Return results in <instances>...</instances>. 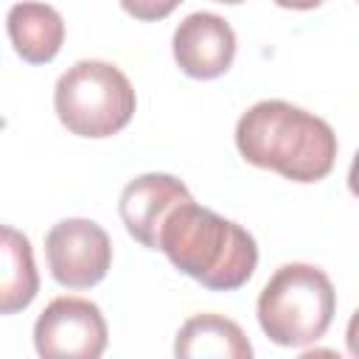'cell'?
<instances>
[{"mask_svg": "<svg viewBox=\"0 0 359 359\" xmlns=\"http://www.w3.org/2000/svg\"><path fill=\"white\" fill-rule=\"evenodd\" d=\"M236 146L247 163L292 182H317L331 174L337 160L331 123L278 98L258 101L238 118Z\"/></svg>", "mask_w": 359, "mask_h": 359, "instance_id": "cell-1", "label": "cell"}, {"mask_svg": "<svg viewBox=\"0 0 359 359\" xmlns=\"http://www.w3.org/2000/svg\"><path fill=\"white\" fill-rule=\"evenodd\" d=\"M157 250H163L180 272L213 292L244 286L258 266L252 233L194 199L171 208L160 227Z\"/></svg>", "mask_w": 359, "mask_h": 359, "instance_id": "cell-2", "label": "cell"}, {"mask_svg": "<svg viewBox=\"0 0 359 359\" xmlns=\"http://www.w3.org/2000/svg\"><path fill=\"white\" fill-rule=\"evenodd\" d=\"M337 311L331 278L311 264H283L258 294L261 331L283 348L317 342Z\"/></svg>", "mask_w": 359, "mask_h": 359, "instance_id": "cell-3", "label": "cell"}, {"mask_svg": "<svg viewBox=\"0 0 359 359\" xmlns=\"http://www.w3.org/2000/svg\"><path fill=\"white\" fill-rule=\"evenodd\" d=\"M53 107L73 135L109 137L132 121L137 98L123 70L109 62L81 59L59 76Z\"/></svg>", "mask_w": 359, "mask_h": 359, "instance_id": "cell-4", "label": "cell"}, {"mask_svg": "<svg viewBox=\"0 0 359 359\" xmlns=\"http://www.w3.org/2000/svg\"><path fill=\"white\" fill-rule=\"evenodd\" d=\"M107 337V320L87 297H56L34 323V348L45 359H98Z\"/></svg>", "mask_w": 359, "mask_h": 359, "instance_id": "cell-5", "label": "cell"}, {"mask_svg": "<svg viewBox=\"0 0 359 359\" xmlns=\"http://www.w3.org/2000/svg\"><path fill=\"white\" fill-rule=\"evenodd\" d=\"M45 258L56 283L90 289L109 272L112 241L93 219H62L45 236Z\"/></svg>", "mask_w": 359, "mask_h": 359, "instance_id": "cell-6", "label": "cell"}, {"mask_svg": "<svg viewBox=\"0 0 359 359\" xmlns=\"http://www.w3.org/2000/svg\"><path fill=\"white\" fill-rule=\"evenodd\" d=\"M180 70L191 79H216L236 59V34L230 22L213 11L188 14L171 39Z\"/></svg>", "mask_w": 359, "mask_h": 359, "instance_id": "cell-7", "label": "cell"}, {"mask_svg": "<svg viewBox=\"0 0 359 359\" xmlns=\"http://www.w3.org/2000/svg\"><path fill=\"white\" fill-rule=\"evenodd\" d=\"M185 199H191L185 182H180L171 174L154 171L126 182V188L121 191L118 210L126 224V233L143 247L157 250V238L165 216L171 213V208H177Z\"/></svg>", "mask_w": 359, "mask_h": 359, "instance_id": "cell-8", "label": "cell"}, {"mask_svg": "<svg viewBox=\"0 0 359 359\" xmlns=\"http://www.w3.org/2000/svg\"><path fill=\"white\" fill-rule=\"evenodd\" d=\"M8 39L14 50L31 65H48L65 42V20L48 3H17L6 17Z\"/></svg>", "mask_w": 359, "mask_h": 359, "instance_id": "cell-9", "label": "cell"}, {"mask_svg": "<svg viewBox=\"0 0 359 359\" xmlns=\"http://www.w3.org/2000/svg\"><path fill=\"white\" fill-rule=\"evenodd\" d=\"M174 353L182 359H250L252 345L238 323L222 314H194L177 331Z\"/></svg>", "mask_w": 359, "mask_h": 359, "instance_id": "cell-10", "label": "cell"}, {"mask_svg": "<svg viewBox=\"0 0 359 359\" xmlns=\"http://www.w3.org/2000/svg\"><path fill=\"white\" fill-rule=\"evenodd\" d=\"M3 275H0V311L3 314H14L25 306H31V300L39 292V275L34 266V252H31V241L14 230V227H3Z\"/></svg>", "mask_w": 359, "mask_h": 359, "instance_id": "cell-11", "label": "cell"}, {"mask_svg": "<svg viewBox=\"0 0 359 359\" xmlns=\"http://www.w3.org/2000/svg\"><path fill=\"white\" fill-rule=\"evenodd\" d=\"M182 0H121V8L126 14H132L135 20H143V22H154V20H163L168 17Z\"/></svg>", "mask_w": 359, "mask_h": 359, "instance_id": "cell-12", "label": "cell"}, {"mask_svg": "<svg viewBox=\"0 0 359 359\" xmlns=\"http://www.w3.org/2000/svg\"><path fill=\"white\" fill-rule=\"evenodd\" d=\"M345 342H348V353L359 359V309L351 314L348 320V331H345Z\"/></svg>", "mask_w": 359, "mask_h": 359, "instance_id": "cell-13", "label": "cell"}, {"mask_svg": "<svg viewBox=\"0 0 359 359\" xmlns=\"http://www.w3.org/2000/svg\"><path fill=\"white\" fill-rule=\"evenodd\" d=\"M275 6H280V8H294V11H309V8H317L320 3H325V0H272Z\"/></svg>", "mask_w": 359, "mask_h": 359, "instance_id": "cell-14", "label": "cell"}, {"mask_svg": "<svg viewBox=\"0 0 359 359\" xmlns=\"http://www.w3.org/2000/svg\"><path fill=\"white\" fill-rule=\"evenodd\" d=\"M348 188L359 199V151L353 154V163H351V171H348Z\"/></svg>", "mask_w": 359, "mask_h": 359, "instance_id": "cell-15", "label": "cell"}, {"mask_svg": "<svg viewBox=\"0 0 359 359\" xmlns=\"http://www.w3.org/2000/svg\"><path fill=\"white\" fill-rule=\"evenodd\" d=\"M213 3H227V6H238V3H244V0H213Z\"/></svg>", "mask_w": 359, "mask_h": 359, "instance_id": "cell-16", "label": "cell"}]
</instances>
